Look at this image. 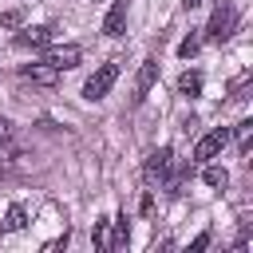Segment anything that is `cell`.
<instances>
[{
  "instance_id": "1",
  "label": "cell",
  "mask_w": 253,
  "mask_h": 253,
  "mask_svg": "<svg viewBox=\"0 0 253 253\" xmlns=\"http://www.w3.org/2000/svg\"><path fill=\"white\" fill-rule=\"evenodd\" d=\"M233 32H237V8H233L229 0H221V4L210 12V24H206V40H210V43H225Z\"/></svg>"
},
{
  "instance_id": "2",
  "label": "cell",
  "mask_w": 253,
  "mask_h": 253,
  "mask_svg": "<svg viewBox=\"0 0 253 253\" xmlns=\"http://www.w3.org/2000/svg\"><path fill=\"white\" fill-rule=\"evenodd\" d=\"M115 79H119V59H107V63H103V67L83 83V99H91V103H95V99H103V95L115 87Z\"/></svg>"
},
{
  "instance_id": "3",
  "label": "cell",
  "mask_w": 253,
  "mask_h": 253,
  "mask_svg": "<svg viewBox=\"0 0 253 253\" xmlns=\"http://www.w3.org/2000/svg\"><path fill=\"white\" fill-rule=\"evenodd\" d=\"M225 146H229V126H213L210 134L198 138V146H194V162H210V158H217Z\"/></svg>"
},
{
  "instance_id": "4",
  "label": "cell",
  "mask_w": 253,
  "mask_h": 253,
  "mask_svg": "<svg viewBox=\"0 0 253 253\" xmlns=\"http://www.w3.org/2000/svg\"><path fill=\"white\" fill-rule=\"evenodd\" d=\"M170 166H174V150H170V146H158V150H150V154H146L142 178L154 186V182H162V178L170 174Z\"/></svg>"
},
{
  "instance_id": "5",
  "label": "cell",
  "mask_w": 253,
  "mask_h": 253,
  "mask_svg": "<svg viewBox=\"0 0 253 253\" xmlns=\"http://www.w3.org/2000/svg\"><path fill=\"white\" fill-rule=\"evenodd\" d=\"M43 59H47L51 67L67 71V67H79V59H83V47H79V43H59V47H51Z\"/></svg>"
},
{
  "instance_id": "6",
  "label": "cell",
  "mask_w": 253,
  "mask_h": 253,
  "mask_svg": "<svg viewBox=\"0 0 253 253\" xmlns=\"http://www.w3.org/2000/svg\"><path fill=\"white\" fill-rule=\"evenodd\" d=\"M154 79H158V59H142V67H138V75H134V103H142V99L150 95Z\"/></svg>"
},
{
  "instance_id": "7",
  "label": "cell",
  "mask_w": 253,
  "mask_h": 253,
  "mask_svg": "<svg viewBox=\"0 0 253 253\" xmlns=\"http://www.w3.org/2000/svg\"><path fill=\"white\" fill-rule=\"evenodd\" d=\"M103 32H107L111 40L126 32V0H115V4L107 8V16H103Z\"/></svg>"
},
{
  "instance_id": "8",
  "label": "cell",
  "mask_w": 253,
  "mask_h": 253,
  "mask_svg": "<svg viewBox=\"0 0 253 253\" xmlns=\"http://www.w3.org/2000/svg\"><path fill=\"white\" fill-rule=\"evenodd\" d=\"M51 40H55V28H47V24L43 28H24L16 36V47H47Z\"/></svg>"
},
{
  "instance_id": "9",
  "label": "cell",
  "mask_w": 253,
  "mask_h": 253,
  "mask_svg": "<svg viewBox=\"0 0 253 253\" xmlns=\"http://www.w3.org/2000/svg\"><path fill=\"white\" fill-rule=\"evenodd\" d=\"M24 79H32V83H40V87H55L59 67H51L47 59H40V63H28V67H24Z\"/></svg>"
},
{
  "instance_id": "10",
  "label": "cell",
  "mask_w": 253,
  "mask_h": 253,
  "mask_svg": "<svg viewBox=\"0 0 253 253\" xmlns=\"http://www.w3.org/2000/svg\"><path fill=\"white\" fill-rule=\"evenodd\" d=\"M202 182H206L210 190H225V186H229V170H225V166H217V162L210 158V162H206V170H202Z\"/></svg>"
},
{
  "instance_id": "11",
  "label": "cell",
  "mask_w": 253,
  "mask_h": 253,
  "mask_svg": "<svg viewBox=\"0 0 253 253\" xmlns=\"http://www.w3.org/2000/svg\"><path fill=\"white\" fill-rule=\"evenodd\" d=\"M202 71H182L178 75V95H186V99H194V95H202Z\"/></svg>"
},
{
  "instance_id": "12",
  "label": "cell",
  "mask_w": 253,
  "mask_h": 253,
  "mask_svg": "<svg viewBox=\"0 0 253 253\" xmlns=\"http://www.w3.org/2000/svg\"><path fill=\"white\" fill-rule=\"evenodd\" d=\"M229 138L237 142V150H241V154H249V146H253V119H241V123L229 130Z\"/></svg>"
},
{
  "instance_id": "13",
  "label": "cell",
  "mask_w": 253,
  "mask_h": 253,
  "mask_svg": "<svg viewBox=\"0 0 253 253\" xmlns=\"http://www.w3.org/2000/svg\"><path fill=\"white\" fill-rule=\"evenodd\" d=\"M28 225V210L24 206H8V213H4V221H0V233H16V229H24Z\"/></svg>"
},
{
  "instance_id": "14",
  "label": "cell",
  "mask_w": 253,
  "mask_h": 253,
  "mask_svg": "<svg viewBox=\"0 0 253 253\" xmlns=\"http://www.w3.org/2000/svg\"><path fill=\"white\" fill-rule=\"evenodd\" d=\"M170 170H174V166H170ZM190 174H194V166H190V162H182V166L174 170V178H170V194H174V198L182 194V186H186V178H190Z\"/></svg>"
},
{
  "instance_id": "15",
  "label": "cell",
  "mask_w": 253,
  "mask_h": 253,
  "mask_svg": "<svg viewBox=\"0 0 253 253\" xmlns=\"http://www.w3.org/2000/svg\"><path fill=\"white\" fill-rule=\"evenodd\" d=\"M91 241H95V249H111V221H107V217H103V221H95Z\"/></svg>"
},
{
  "instance_id": "16",
  "label": "cell",
  "mask_w": 253,
  "mask_h": 253,
  "mask_svg": "<svg viewBox=\"0 0 253 253\" xmlns=\"http://www.w3.org/2000/svg\"><path fill=\"white\" fill-rule=\"evenodd\" d=\"M198 47H202V36H186V40L178 43V55L190 59V55H198Z\"/></svg>"
},
{
  "instance_id": "17",
  "label": "cell",
  "mask_w": 253,
  "mask_h": 253,
  "mask_svg": "<svg viewBox=\"0 0 253 253\" xmlns=\"http://www.w3.org/2000/svg\"><path fill=\"white\" fill-rule=\"evenodd\" d=\"M0 24H4V28H20V24H24V12H20V8H12V12H4V16H0Z\"/></svg>"
},
{
  "instance_id": "18",
  "label": "cell",
  "mask_w": 253,
  "mask_h": 253,
  "mask_svg": "<svg viewBox=\"0 0 253 253\" xmlns=\"http://www.w3.org/2000/svg\"><path fill=\"white\" fill-rule=\"evenodd\" d=\"M206 245H210V233H198V237H194V241H190V253H202V249H206Z\"/></svg>"
},
{
  "instance_id": "19",
  "label": "cell",
  "mask_w": 253,
  "mask_h": 253,
  "mask_svg": "<svg viewBox=\"0 0 253 253\" xmlns=\"http://www.w3.org/2000/svg\"><path fill=\"white\" fill-rule=\"evenodd\" d=\"M138 210H142V217H150L154 213V194H142V206Z\"/></svg>"
},
{
  "instance_id": "20",
  "label": "cell",
  "mask_w": 253,
  "mask_h": 253,
  "mask_svg": "<svg viewBox=\"0 0 253 253\" xmlns=\"http://www.w3.org/2000/svg\"><path fill=\"white\" fill-rule=\"evenodd\" d=\"M8 134H12V123H8V119H0V142H8Z\"/></svg>"
},
{
  "instance_id": "21",
  "label": "cell",
  "mask_w": 253,
  "mask_h": 253,
  "mask_svg": "<svg viewBox=\"0 0 253 253\" xmlns=\"http://www.w3.org/2000/svg\"><path fill=\"white\" fill-rule=\"evenodd\" d=\"M198 4H202V0H182V8H198Z\"/></svg>"
},
{
  "instance_id": "22",
  "label": "cell",
  "mask_w": 253,
  "mask_h": 253,
  "mask_svg": "<svg viewBox=\"0 0 253 253\" xmlns=\"http://www.w3.org/2000/svg\"><path fill=\"white\" fill-rule=\"evenodd\" d=\"M4 170H8V166H4V162H0V174H4Z\"/></svg>"
}]
</instances>
